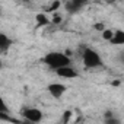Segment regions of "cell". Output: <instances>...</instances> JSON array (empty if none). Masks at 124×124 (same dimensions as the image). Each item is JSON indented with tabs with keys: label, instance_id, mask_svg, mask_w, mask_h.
Here are the masks:
<instances>
[{
	"label": "cell",
	"instance_id": "obj_14",
	"mask_svg": "<svg viewBox=\"0 0 124 124\" xmlns=\"http://www.w3.org/2000/svg\"><path fill=\"white\" fill-rule=\"evenodd\" d=\"M95 28H96V29H101V31H104V29H105L102 23H101V25H99V23H98V25H95Z\"/></svg>",
	"mask_w": 124,
	"mask_h": 124
},
{
	"label": "cell",
	"instance_id": "obj_5",
	"mask_svg": "<svg viewBox=\"0 0 124 124\" xmlns=\"http://www.w3.org/2000/svg\"><path fill=\"white\" fill-rule=\"evenodd\" d=\"M85 5H86L85 0H67V2L64 3V9H66L67 13L75 15V13L80 12Z\"/></svg>",
	"mask_w": 124,
	"mask_h": 124
},
{
	"label": "cell",
	"instance_id": "obj_7",
	"mask_svg": "<svg viewBox=\"0 0 124 124\" xmlns=\"http://www.w3.org/2000/svg\"><path fill=\"white\" fill-rule=\"evenodd\" d=\"M12 39H10V37L8 35V34H5V32H0V51L2 53H6L10 47H12Z\"/></svg>",
	"mask_w": 124,
	"mask_h": 124
},
{
	"label": "cell",
	"instance_id": "obj_15",
	"mask_svg": "<svg viewBox=\"0 0 124 124\" xmlns=\"http://www.w3.org/2000/svg\"><path fill=\"white\" fill-rule=\"evenodd\" d=\"M0 16H2V8H0Z\"/></svg>",
	"mask_w": 124,
	"mask_h": 124
},
{
	"label": "cell",
	"instance_id": "obj_3",
	"mask_svg": "<svg viewBox=\"0 0 124 124\" xmlns=\"http://www.w3.org/2000/svg\"><path fill=\"white\" fill-rule=\"evenodd\" d=\"M21 117L25 120V124H38L42 121L44 114L39 108L35 107H25L21 111Z\"/></svg>",
	"mask_w": 124,
	"mask_h": 124
},
{
	"label": "cell",
	"instance_id": "obj_10",
	"mask_svg": "<svg viewBox=\"0 0 124 124\" xmlns=\"http://www.w3.org/2000/svg\"><path fill=\"white\" fill-rule=\"evenodd\" d=\"M9 112V108H8V104L5 102V99L0 96V114H6Z\"/></svg>",
	"mask_w": 124,
	"mask_h": 124
},
{
	"label": "cell",
	"instance_id": "obj_1",
	"mask_svg": "<svg viewBox=\"0 0 124 124\" xmlns=\"http://www.w3.org/2000/svg\"><path fill=\"white\" fill-rule=\"evenodd\" d=\"M41 61L50 69V70H58L61 67H66V66H72V58L64 54V53H60V51H51V53H47Z\"/></svg>",
	"mask_w": 124,
	"mask_h": 124
},
{
	"label": "cell",
	"instance_id": "obj_12",
	"mask_svg": "<svg viewBox=\"0 0 124 124\" xmlns=\"http://www.w3.org/2000/svg\"><path fill=\"white\" fill-rule=\"evenodd\" d=\"M70 117H72V112L70 111H66L63 114V124H67V121L70 120Z\"/></svg>",
	"mask_w": 124,
	"mask_h": 124
},
{
	"label": "cell",
	"instance_id": "obj_2",
	"mask_svg": "<svg viewBox=\"0 0 124 124\" xmlns=\"http://www.w3.org/2000/svg\"><path fill=\"white\" fill-rule=\"evenodd\" d=\"M82 61L86 69H96L102 66V57L99 53L91 47H83L82 48Z\"/></svg>",
	"mask_w": 124,
	"mask_h": 124
},
{
	"label": "cell",
	"instance_id": "obj_6",
	"mask_svg": "<svg viewBox=\"0 0 124 124\" xmlns=\"http://www.w3.org/2000/svg\"><path fill=\"white\" fill-rule=\"evenodd\" d=\"M55 75L58 78H61V79H75V78L79 76L78 70L73 69L72 66H66V67H61V69L55 70Z\"/></svg>",
	"mask_w": 124,
	"mask_h": 124
},
{
	"label": "cell",
	"instance_id": "obj_11",
	"mask_svg": "<svg viewBox=\"0 0 124 124\" xmlns=\"http://www.w3.org/2000/svg\"><path fill=\"white\" fill-rule=\"evenodd\" d=\"M112 29H104L102 31V38L104 39H107V41H111V38H112Z\"/></svg>",
	"mask_w": 124,
	"mask_h": 124
},
{
	"label": "cell",
	"instance_id": "obj_9",
	"mask_svg": "<svg viewBox=\"0 0 124 124\" xmlns=\"http://www.w3.org/2000/svg\"><path fill=\"white\" fill-rule=\"evenodd\" d=\"M35 19H37V23H38V25H48V23H50L48 18H47L45 15H42V13H38V15L35 16Z\"/></svg>",
	"mask_w": 124,
	"mask_h": 124
},
{
	"label": "cell",
	"instance_id": "obj_16",
	"mask_svg": "<svg viewBox=\"0 0 124 124\" xmlns=\"http://www.w3.org/2000/svg\"><path fill=\"white\" fill-rule=\"evenodd\" d=\"M0 69H2V63H0Z\"/></svg>",
	"mask_w": 124,
	"mask_h": 124
},
{
	"label": "cell",
	"instance_id": "obj_4",
	"mask_svg": "<svg viewBox=\"0 0 124 124\" xmlns=\"http://www.w3.org/2000/svg\"><path fill=\"white\" fill-rule=\"evenodd\" d=\"M47 91H48V93L54 98V99H60L61 96H63L66 92H67V86L64 85V83H50L48 86H47Z\"/></svg>",
	"mask_w": 124,
	"mask_h": 124
},
{
	"label": "cell",
	"instance_id": "obj_13",
	"mask_svg": "<svg viewBox=\"0 0 124 124\" xmlns=\"http://www.w3.org/2000/svg\"><path fill=\"white\" fill-rule=\"evenodd\" d=\"M58 6H60V3H58V2H55V3H53V5L50 6V9H48V10H50V12H53V10H55Z\"/></svg>",
	"mask_w": 124,
	"mask_h": 124
},
{
	"label": "cell",
	"instance_id": "obj_8",
	"mask_svg": "<svg viewBox=\"0 0 124 124\" xmlns=\"http://www.w3.org/2000/svg\"><path fill=\"white\" fill-rule=\"evenodd\" d=\"M109 42L114 44V45H124V31L115 29V31L112 32V38H111Z\"/></svg>",
	"mask_w": 124,
	"mask_h": 124
}]
</instances>
